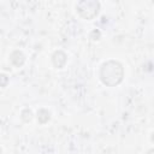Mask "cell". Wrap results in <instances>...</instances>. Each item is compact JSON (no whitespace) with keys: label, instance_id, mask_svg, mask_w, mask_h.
Listing matches in <instances>:
<instances>
[{"label":"cell","instance_id":"2","mask_svg":"<svg viewBox=\"0 0 154 154\" xmlns=\"http://www.w3.org/2000/svg\"><path fill=\"white\" fill-rule=\"evenodd\" d=\"M76 10L82 18L90 20L97 16L100 10V2L96 0H82L77 2Z\"/></svg>","mask_w":154,"mask_h":154},{"label":"cell","instance_id":"6","mask_svg":"<svg viewBox=\"0 0 154 154\" xmlns=\"http://www.w3.org/2000/svg\"><path fill=\"white\" fill-rule=\"evenodd\" d=\"M20 118H22V120H23L24 123H29V122L32 119V112H31L29 108H25V109L22 111Z\"/></svg>","mask_w":154,"mask_h":154},{"label":"cell","instance_id":"5","mask_svg":"<svg viewBox=\"0 0 154 154\" xmlns=\"http://www.w3.org/2000/svg\"><path fill=\"white\" fill-rule=\"evenodd\" d=\"M51 119V112L47 111L46 108H40L37 111V120L40 124H46Z\"/></svg>","mask_w":154,"mask_h":154},{"label":"cell","instance_id":"8","mask_svg":"<svg viewBox=\"0 0 154 154\" xmlns=\"http://www.w3.org/2000/svg\"><path fill=\"white\" fill-rule=\"evenodd\" d=\"M146 154H154V148H152V149L147 150V153H146Z\"/></svg>","mask_w":154,"mask_h":154},{"label":"cell","instance_id":"9","mask_svg":"<svg viewBox=\"0 0 154 154\" xmlns=\"http://www.w3.org/2000/svg\"><path fill=\"white\" fill-rule=\"evenodd\" d=\"M150 140H152V142H154V132L152 134V136H150Z\"/></svg>","mask_w":154,"mask_h":154},{"label":"cell","instance_id":"1","mask_svg":"<svg viewBox=\"0 0 154 154\" xmlns=\"http://www.w3.org/2000/svg\"><path fill=\"white\" fill-rule=\"evenodd\" d=\"M100 79L107 87H116L124 78V67L117 60H107L100 67Z\"/></svg>","mask_w":154,"mask_h":154},{"label":"cell","instance_id":"4","mask_svg":"<svg viewBox=\"0 0 154 154\" xmlns=\"http://www.w3.org/2000/svg\"><path fill=\"white\" fill-rule=\"evenodd\" d=\"M10 61L12 63L13 66L20 67V66H23V64H24V61H25V55H24V53H23L22 51L16 49V51H13V52L10 54Z\"/></svg>","mask_w":154,"mask_h":154},{"label":"cell","instance_id":"3","mask_svg":"<svg viewBox=\"0 0 154 154\" xmlns=\"http://www.w3.org/2000/svg\"><path fill=\"white\" fill-rule=\"evenodd\" d=\"M66 61H67V55H66V53L64 51H60L59 49V51H55L53 53V55H52V63H53L54 67L63 69L65 66Z\"/></svg>","mask_w":154,"mask_h":154},{"label":"cell","instance_id":"7","mask_svg":"<svg viewBox=\"0 0 154 154\" xmlns=\"http://www.w3.org/2000/svg\"><path fill=\"white\" fill-rule=\"evenodd\" d=\"M1 79H2V83H1V87H6V82H7V76L6 75H1Z\"/></svg>","mask_w":154,"mask_h":154}]
</instances>
